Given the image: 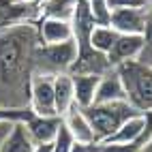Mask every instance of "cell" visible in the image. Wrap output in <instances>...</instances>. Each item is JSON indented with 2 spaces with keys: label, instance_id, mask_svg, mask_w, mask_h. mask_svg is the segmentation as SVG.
Segmentation results:
<instances>
[{
  "label": "cell",
  "instance_id": "4",
  "mask_svg": "<svg viewBox=\"0 0 152 152\" xmlns=\"http://www.w3.org/2000/svg\"><path fill=\"white\" fill-rule=\"evenodd\" d=\"M77 58V43L69 39L62 43H49L37 47V73H69Z\"/></svg>",
  "mask_w": 152,
  "mask_h": 152
},
{
  "label": "cell",
  "instance_id": "3",
  "mask_svg": "<svg viewBox=\"0 0 152 152\" xmlns=\"http://www.w3.org/2000/svg\"><path fill=\"white\" fill-rule=\"evenodd\" d=\"M92 124V131L99 141H105L109 135H114L120 129V124L129 120L131 116L139 114V111L129 103V101H111V103H92L88 107H82Z\"/></svg>",
  "mask_w": 152,
  "mask_h": 152
},
{
  "label": "cell",
  "instance_id": "29",
  "mask_svg": "<svg viewBox=\"0 0 152 152\" xmlns=\"http://www.w3.org/2000/svg\"><path fill=\"white\" fill-rule=\"evenodd\" d=\"M0 28H2V24H0Z\"/></svg>",
  "mask_w": 152,
  "mask_h": 152
},
{
  "label": "cell",
  "instance_id": "17",
  "mask_svg": "<svg viewBox=\"0 0 152 152\" xmlns=\"http://www.w3.org/2000/svg\"><path fill=\"white\" fill-rule=\"evenodd\" d=\"M79 0H43L41 2V15L39 17H58V19H71L75 13Z\"/></svg>",
  "mask_w": 152,
  "mask_h": 152
},
{
  "label": "cell",
  "instance_id": "30",
  "mask_svg": "<svg viewBox=\"0 0 152 152\" xmlns=\"http://www.w3.org/2000/svg\"><path fill=\"white\" fill-rule=\"evenodd\" d=\"M99 146H101V144H99Z\"/></svg>",
  "mask_w": 152,
  "mask_h": 152
},
{
  "label": "cell",
  "instance_id": "6",
  "mask_svg": "<svg viewBox=\"0 0 152 152\" xmlns=\"http://www.w3.org/2000/svg\"><path fill=\"white\" fill-rule=\"evenodd\" d=\"M148 19V7H124L114 9L109 15V26L116 28L120 34H144Z\"/></svg>",
  "mask_w": 152,
  "mask_h": 152
},
{
  "label": "cell",
  "instance_id": "21",
  "mask_svg": "<svg viewBox=\"0 0 152 152\" xmlns=\"http://www.w3.org/2000/svg\"><path fill=\"white\" fill-rule=\"evenodd\" d=\"M73 144H75V139L71 137V133H69V131L64 129V124H62L60 131H58V135H56V139L52 141V152H71Z\"/></svg>",
  "mask_w": 152,
  "mask_h": 152
},
{
  "label": "cell",
  "instance_id": "15",
  "mask_svg": "<svg viewBox=\"0 0 152 152\" xmlns=\"http://www.w3.org/2000/svg\"><path fill=\"white\" fill-rule=\"evenodd\" d=\"M34 139L30 137L28 129L24 122H13L11 131L2 144V152H32L34 150Z\"/></svg>",
  "mask_w": 152,
  "mask_h": 152
},
{
  "label": "cell",
  "instance_id": "8",
  "mask_svg": "<svg viewBox=\"0 0 152 152\" xmlns=\"http://www.w3.org/2000/svg\"><path fill=\"white\" fill-rule=\"evenodd\" d=\"M30 137L34 144H52L56 139L60 126H62V116H37L32 114L28 120H24Z\"/></svg>",
  "mask_w": 152,
  "mask_h": 152
},
{
  "label": "cell",
  "instance_id": "25",
  "mask_svg": "<svg viewBox=\"0 0 152 152\" xmlns=\"http://www.w3.org/2000/svg\"><path fill=\"white\" fill-rule=\"evenodd\" d=\"M32 152H52V144H37Z\"/></svg>",
  "mask_w": 152,
  "mask_h": 152
},
{
  "label": "cell",
  "instance_id": "26",
  "mask_svg": "<svg viewBox=\"0 0 152 152\" xmlns=\"http://www.w3.org/2000/svg\"><path fill=\"white\" fill-rule=\"evenodd\" d=\"M141 152H152V141H150V144H148V146H146L144 150H141Z\"/></svg>",
  "mask_w": 152,
  "mask_h": 152
},
{
  "label": "cell",
  "instance_id": "1",
  "mask_svg": "<svg viewBox=\"0 0 152 152\" xmlns=\"http://www.w3.org/2000/svg\"><path fill=\"white\" fill-rule=\"evenodd\" d=\"M39 45L32 22L0 28V107H28Z\"/></svg>",
  "mask_w": 152,
  "mask_h": 152
},
{
  "label": "cell",
  "instance_id": "12",
  "mask_svg": "<svg viewBox=\"0 0 152 152\" xmlns=\"http://www.w3.org/2000/svg\"><path fill=\"white\" fill-rule=\"evenodd\" d=\"M114 66L109 64V58L107 54H101L96 49H90V52H82L77 54L73 66H71L69 73L75 75V73H88V75H105L107 71H111Z\"/></svg>",
  "mask_w": 152,
  "mask_h": 152
},
{
  "label": "cell",
  "instance_id": "18",
  "mask_svg": "<svg viewBox=\"0 0 152 152\" xmlns=\"http://www.w3.org/2000/svg\"><path fill=\"white\" fill-rule=\"evenodd\" d=\"M141 37H144V49H141V56L137 60L152 66V9H148V19H146V28Z\"/></svg>",
  "mask_w": 152,
  "mask_h": 152
},
{
  "label": "cell",
  "instance_id": "7",
  "mask_svg": "<svg viewBox=\"0 0 152 152\" xmlns=\"http://www.w3.org/2000/svg\"><path fill=\"white\" fill-rule=\"evenodd\" d=\"M37 34L41 45H49V43H62L73 39V26L71 19H58V17H39L37 22Z\"/></svg>",
  "mask_w": 152,
  "mask_h": 152
},
{
  "label": "cell",
  "instance_id": "19",
  "mask_svg": "<svg viewBox=\"0 0 152 152\" xmlns=\"http://www.w3.org/2000/svg\"><path fill=\"white\" fill-rule=\"evenodd\" d=\"M86 2H88V9H90V13H92L96 24H109L111 9H109L107 0H86Z\"/></svg>",
  "mask_w": 152,
  "mask_h": 152
},
{
  "label": "cell",
  "instance_id": "13",
  "mask_svg": "<svg viewBox=\"0 0 152 152\" xmlns=\"http://www.w3.org/2000/svg\"><path fill=\"white\" fill-rule=\"evenodd\" d=\"M54 99H56L58 116H64L75 105V88H73V75L71 73H58L54 77Z\"/></svg>",
  "mask_w": 152,
  "mask_h": 152
},
{
  "label": "cell",
  "instance_id": "5",
  "mask_svg": "<svg viewBox=\"0 0 152 152\" xmlns=\"http://www.w3.org/2000/svg\"><path fill=\"white\" fill-rule=\"evenodd\" d=\"M54 77L49 73H34L30 82L28 107L37 116H58L56 99H54Z\"/></svg>",
  "mask_w": 152,
  "mask_h": 152
},
{
  "label": "cell",
  "instance_id": "10",
  "mask_svg": "<svg viewBox=\"0 0 152 152\" xmlns=\"http://www.w3.org/2000/svg\"><path fill=\"white\" fill-rule=\"evenodd\" d=\"M62 124L71 133V137H73L75 141H79V144H92V141H99L96 135H94V131H92V124L88 122V118H86L82 107H77V105L71 107L62 116Z\"/></svg>",
  "mask_w": 152,
  "mask_h": 152
},
{
  "label": "cell",
  "instance_id": "11",
  "mask_svg": "<svg viewBox=\"0 0 152 152\" xmlns=\"http://www.w3.org/2000/svg\"><path fill=\"white\" fill-rule=\"evenodd\" d=\"M111 101H126L124 84L120 79L116 66L107 71L105 75H101L96 84V92H94V103H111Z\"/></svg>",
  "mask_w": 152,
  "mask_h": 152
},
{
  "label": "cell",
  "instance_id": "16",
  "mask_svg": "<svg viewBox=\"0 0 152 152\" xmlns=\"http://www.w3.org/2000/svg\"><path fill=\"white\" fill-rule=\"evenodd\" d=\"M120 37V32L116 28H111L109 24H96L92 34H90V45H92L96 52L101 54H107L111 47H114L116 39Z\"/></svg>",
  "mask_w": 152,
  "mask_h": 152
},
{
  "label": "cell",
  "instance_id": "2",
  "mask_svg": "<svg viewBox=\"0 0 152 152\" xmlns=\"http://www.w3.org/2000/svg\"><path fill=\"white\" fill-rule=\"evenodd\" d=\"M124 84L126 101L137 111H152V66L139 60H129L116 66Z\"/></svg>",
  "mask_w": 152,
  "mask_h": 152
},
{
  "label": "cell",
  "instance_id": "23",
  "mask_svg": "<svg viewBox=\"0 0 152 152\" xmlns=\"http://www.w3.org/2000/svg\"><path fill=\"white\" fill-rule=\"evenodd\" d=\"M71 152H99V141H92V144H79V141H75Z\"/></svg>",
  "mask_w": 152,
  "mask_h": 152
},
{
  "label": "cell",
  "instance_id": "14",
  "mask_svg": "<svg viewBox=\"0 0 152 152\" xmlns=\"http://www.w3.org/2000/svg\"><path fill=\"white\" fill-rule=\"evenodd\" d=\"M101 75H88V73H75L73 75V88H75V105L88 107L94 103V92Z\"/></svg>",
  "mask_w": 152,
  "mask_h": 152
},
{
  "label": "cell",
  "instance_id": "27",
  "mask_svg": "<svg viewBox=\"0 0 152 152\" xmlns=\"http://www.w3.org/2000/svg\"><path fill=\"white\" fill-rule=\"evenodd\" d=\"M144 2H146V7H148V9H152V0H144Z\"/></svg>",
  "mask_w": 152,
  "mask_h": 152
},
{
  "label": "cell",
  "instance_id": "20",
  "mask_svg": "<svg viewBox=\"0 0 152 152\" xmlns=\"http://www.w3.org/2000/svg\"><path fill=\"white\" fill-rule=\"evenodd\" d=\"M32 116L30 107H0V120H11V122H24Z\"/></svg>",
  "mask_w": 152,
  "mask_h": 152
},
{
  "label": "cell",
  "instance_id": "28",
  "mask_svg": "<svg viewBox=\"0 0 152 152\" xmlns=\"http://www.w3.org/2000/svg\"><path fill=\"white\" fill-rule=\"evenodd\" d=\"M34 2H39V4H41V2H43V0H34Z\"/></svg>",
  "mask_w": 152,
  "mask_h": 152
},
{
  "label": "cell",
  "instance_id": "22",
  "mask_svg": "<svg viewBox=\"0 0 152 152\" xmlns=\"http://www.w3.org/2000/svg\"><path fill=\"white\" fill-rule=\"evenodd\" d=\"M109 2V9L114 11V9H124V7H141L146 4L144 0H107Z\"/></svg>",
  "mask_w": 152,
  "mask_h": 152
},
{
  "label": "cell",
  "instance_id": "9",
  "mask_svg": "<svg viewBox=\"0 0 152 152\" xmlns=\"http://www.w3.org/2000/svg\"><path fill=\"white\" fill-rule=\"evenodd\" d=\"M141 49H144V37L141 34H120L114 47L107 52L109 64L118 66L122 62H129V60H137L141 56Z\"/></svg>",
  "mask_w": 152,
  "mask_h": 152
},
{
  "label": "cell",
  "instance_id": "24",
  "mask_svg": "<svg viewBox=\"0 0 152 152\" xmlns=\"http://www.w3.org/2000/svg\"><path fill=\"white\" fill-rule=\"evenodd\" d=\"M11 126H13L11 120H0V152H2V144L9 135V131H11Z\"/></svg>",
  "mask_w": 152,
  "mask_h": 152
}]
</instances>
